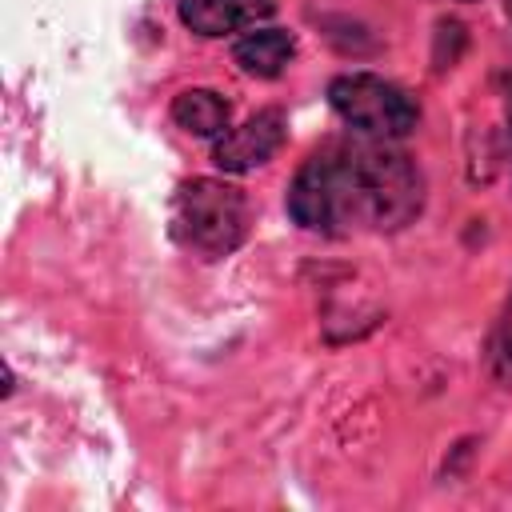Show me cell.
<instances>
[{
    "mask_svg": "<svg viewBox=\"0 0 512 512\" xmlns=\"http://www.w3.org/2000/svg\"><path fill=\"white\" fill-rule=\"evenodd\" d=\"M172 236L200 260L236 252L248 236V200L224 180H188L172 196Z\"/></svg>",
    "mask_w": 512,
    "mask_h": 512,
    "instance_id": "2",
    "label": "cell"
},
{
    "mask_svg": "<svg viewBox=\"0 0 512 512\" xmlns=\"http://www.w3.org/2000/svg\"><path fill=\"white\" fill-rule=\"evenodd\" d=\"M424 204L416 164L388 144H332L304 160L288 188L296 224L336 236L352 228L396 232Z\"/></svg>",
    "mask_w": 512,
    "mask_h": 512,
    "instance_id": "1",
    "label": "cell"
},
{
    "mask_svg": "<svg viewBox=\"0 0 512 512\" xmlns=\"http://www.w3.org/2000/svg\"><path fill=\"white\" fill-rule=\"evenodd\" d=\"M296 56V40L292 32H280V28H264V32H248L240 44H236V64L248 72V76H280L284 64Z\"/></svg>",
    "mask_w": 512,
    "mask_h": 512,
    "instance_id": "6",
    "label": "cell"
},
{
    "mask_svg": "<svg viewBox=\"0 0 512 512\" xmlns=\"http://www.w3.org/2000/svg\"><path fill=\"white\" fill-rule=\"evenodd\" d=\"M328 100L344 124H352L356 132H364L372 140H400L420 120L416 100L404 88H396L392 80L372 76V72H348V76L332 80Z\"/></svg>",
    "mask_w": 512,
    "mask_h": 512,
    "instance_id": "3",
    "label": "cell"
},
{
    "mask_svg": "<svg viewBox=\"0 0 512 512\" xmlns=\"http://www.w3.org/2000/svg\"><path fill=\"white\" fill-rule=\"evenodd\" d=\"M284 132H288L284 112H280V108H264V112L248 116L240 128L224 132V136L216 140V148H212V160H216L224 172H252V168L268 164V160L280 152Z\"/></svg>",
    "mask_w": 512,
    "mask_h": 512,
    "instance_id": "4",
    "label": "cell"
},
{
    "mask_svg": "<svg viewBox=\"0 0 512 512\" xmlns=\"http://www.w3.org/2000/svg\"><path fill=\"white\" fill-rule=\"evenodd\" d=\"M272 16V0H180V20L200 36H224Z\"/></svg>",
    "mask_w": 512,
    "mask_h": 512,
    "instance_id": "5",
    "label": "cell"
},
{
    "mask_svg": "<svg viewBox=\"0 0 512 512\" xmlns=\"http://www.w3.org/2000/svg\"><path fill=\"white\" fill-rule=\"evenodd\" d=\"M228 100L212 88H184L176 100H172V120L192 132V136H220L228 128Z\"/></svg>",
    "mask_w": 512,
    "mask_h": 512,
    "instance_id": "7",
    "label": "cell"
},
{
    "mask_svg": "<svg viewBox=\"0 0 512 512\" xmlns=\"http://www.w3.org/2000/svg\"><path fill=\"white\" fill-rule=\"evenodd\" d=\"M492 376L500 384H512V296H508L504 316H500L496 336H492Z\"/></svg>",
    "mask_w": 512,
    "mask_h": 512,
    "instance_id": "8",
    "label": "cell"
},
{
    "mask_svg": "<svg viewBox=\"0 0 512 512\" xmlns=\"http://www.w3.org/2000/svg\"><path fill=\"white\" fill-rule=\"evenodd\" d=\"M508 124H512V84H508Z\"/></svg>",
    "mask_w": 512,
    "mask_h": 512,
    "instance_id": "9",
    "label": "cell"
},
{
    "mask_svg": "<svg viewBox=\"0 0 512 512\" xmlns=\"http://www.w3.org/2000/svg\"><path fill=\"white\" fill-rule=\"evenodd\" d=\"M504 12H508V20H512V0H504Z\"/></svg>",
    "mask_w": 512,
    "mask_h": 512,
    "instance_id": "10",
    "label": "cell"
}]
</instances>
